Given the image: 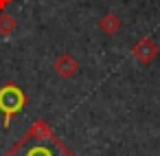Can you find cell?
<instances>
[{
	"label": "cell",
	"instance_id": "6",
	"mask_svg": "<svg viewBox=\"0 0 160 156\" xmlns=\"http://www.w3.org/2000/svg\"><path fill=\"white\" fill-rule=\"evenodd\" d=\"M16 27H18V22H16V18H13V16H9L7 11L0 13V35H2V38L11 35V33L16 31Z\"/></svg>",
	"mask_w": 160,
	"mask_h": 156
},
{
	"label": "cell",
	"instance_id": "1",
	"mask_svg": "<svg viewBox=\"0 0 160 156\" xmlns=\"http://www.w3.org/2000/svg\"><path fill=\"white\" fill-rule=\"evenodd\" d=\"M59 143V138L53 136L51 127L46 121H35L31 125V130L27 132V136L22 138V143L16 145V149L24 152L22 156H55L53 147Z\"/></svg>",
	"mask_w": 160,
	"mask_h": 156
},
{
	"label": "cell",
	"instance_id": "7",
	"mask_svg": "<svg viewBox=\"0 0 160 156\" xmlns=\"http://www.w3.org/2000/svg\"><path fill=\"white\" fill-rule=\"evenodd\" d=\"M13 3V0H0V13H2V11H7V7Z\"/></svg>",
	"mask_w": 160,
	"mask_h": 156
},
{
	"label": "cell",
	"instance_id": "3",
	"mask_svg": "<svg viewBox=\"0 0 160 156\" xmlns=\"http://www.w3.org/2000/svg\"><path fill=\"white\" fill-rule=\"evenodd\" d=\"M160 53V46L156 44V40L151 35H145L140 40H136L132 44V57L140 64V66H149Z\"/></svg>",
	"mask_w": 160,
	"mask_h": 156
},
{
	"label": "cell",
	"instance_id": "2",
	"mask_svg": "<svg viewBox=\"0 0 160 156\" xmlns=\"http://www.w3.org/2000/svg\"><path fill=\"white\" fill-rule=\"evenodd\" d=\"M27 103H29V97L18 84L9 81L0 88V112H2V127L5 130H9L11 119L18 112H22Z\"/></svg>",
	"mask_w": 160,
	"mask_h": 156
},
{
	"label": "cell",
	"instance_id": "5",
	"mask_svg": "<svg viewBox=\"0 0 160 156\" xmlns=\"http://www.w3.org/2000/svg\"><path fill=\"white\" fill-rule=\"evenodd\" d=\"M121 27H123V22H121V18L116 13H105L99 20V31L103 35H116L121 31Z\"/></svg>",
	"mask_w": 160,
	"mask_h": 156
},
{
	"label": "cell",
	"instance_id": "4",
	"mask_svg": "<svg viewBox=\"0 0 160 156\" xmlns=\"http://www.w3.org/2000/svg\"><path fill=\"white\" fill-rule=\"evenodd\" d=\"M53 70H55V75L62 77V79H72V77L79 73V62H77L75 55H70V53H62V55L55 57V62H53Z\"/></svg>",
	"mask_w": 160,
	"mask_h": 156
}]
</instances>
